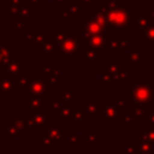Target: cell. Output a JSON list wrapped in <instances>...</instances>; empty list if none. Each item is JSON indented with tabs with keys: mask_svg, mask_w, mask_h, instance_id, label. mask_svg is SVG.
Masks as SVG:
<instances>
[{
	"mask_svg": "<svg viewBox=\"0 0 154 154\" xmlns=\"http://www.w3.org/2000/svg\"><path fill=\"white\" fill-rule=\"evenodd\" d=\"M72 120L73 122H83L84 119V113L82 111H78V112H72Z\"/></svg>",
	"mask_w": 154,
	"mask_h": 154,
	"instance_id": "cell-23",
	"label": "cell"
},
{
	"mask_svg": "<svg viewBox=\"0 0 154 154\" xmlns=\"http://www.w3.org/2000/svg\"><path fill=\"white\" fill-rule=\"evenodd\" d=\"M111 79L112 83H126L128 78H126V67H119L116 70L114 73L111 75Z\"/></svg>",
	"mask_w": 154,
	"mask_h": 154,
	"instance_id": "cell-9",
	"label": "cell"
},
{
	"mask_svg": "<svg viewBox=\"0 0 154 154\" xmlns=\"http://www.w3.org/2000/svg\"><path fill=\"white\" fill-rule=\"evenodd\" d=\"M41 142L45 144V147H47V148H49L51 147V144H52V142H51V140L48 138V137H45V138H42L41 140Z\"/></svg>",
	"mask_w": 154,
	"mask_h": 154,
	"instance_id": "cell-35",
	"label": "cell"
},
{
	"mask_svg": "<svg viewBox=\"0 0 154 154\" xmlns=\"http://www.w3.org/2000/svg\"><path fill=\"white\" fill-rule=\"evenodd\" d=\"M126 99L130 100V101H134V99H135V93H134V89H132V88H129V89L126 90Z\"/></svg>",
	"mask_w": 154,
	"mask_h": 154,
	"instance_id": "cell-34",
	"label": "cell"
},
{
	"mask_svg": "<svg viewBox=\"0 0 154 154\" xmlns=\"http://www.w3.org/2000/svg\"><path fill=\"white\" fill-rule=\"evenodd\" d=\"M142 60V52H131L129 54V61H132L134 66H137V64Z\"/></svg>",
	"mask_w": 154,
	"mask_h": 154,
	"instance_id": "cell-17",
	"label": "cell"
},
{
	"mask_svg": "<svg viewBox=\"0 0 154 154\" xmlns=\"http://www.w3.org/2000/svg\"><path fill=\"white\" fill-rule=\"evenodd\" d=\"M29 84H30L29 75L26 72H23L18 77V82L14 84V88H17V89H25V88H29Z\"/></svg>",
	"mask_w": 154,
	"mask_h": 154,
	"instance_id": "cell-10",
	"label": "cell"
},
{
	"mask_svg": "<svg viewBox=\"0 0 154 154\" xmlns=\"http://www.w3.org/2000/svg\"><path fill=\"white\" fill-rule=\"evenodd\" d=\"M95 55H99V52H87L85 53V55H84V60L85 61H91L93 59H94V57Z\"/></svg>",
	"mask_w": 154,
	"mask_h": 154,
	"instance_id": "cell-28",
	"label": "cell"
},
{
	"mask_svg": "<svg viewBox=\"0 0 154 154\" xmlns=\"http://www.w3.org/2000/svg\"><path fill=\"white\" fill-rule=\"evenodd\" d=\"M46 73V84H47V89H49L52 87L53 83H61V77L59 73V69L55 67H49V69H45L43 71Z\"/></svg>",
	"mask_w": 154,
	"mask_h": 154,
	"instance_id": "cell-4",
	"label": "cell"
},
{
	"mask_svg": "<svg viewBox=\"0 0 154 154\" xmlns=\"http://www.w3.org/2000/svg\"><path fill=\"white\" fill-rule=\"evenodd\" d=\"M19 134V130L12 124V122H7V131H6V135L8 137H17Z\"/></svg>",
	"mask_w": 154,
	"mask_h": 154,
	"instance_id": "cell-18",
	"label": "cell"
},
{
	"mask_svg": "<svg viewBox=\"0 0 154 154\" xmlns=\"http://www.w3.org/2000/svg\"><path fill=\"white\" fill-rule=\"evenodd\" d=\"M149 65H150V66H154V61H150V63H149Z\"/></svg>",
	"mask_w": 154,
	"mask_h": 154,
	"instance_id": "cell-41",
	"label": "cell"
},
{
	"mask_svg": "<svg viewBox=\"0 0 154 154\" xmlns=\"http://www.w3.org/2000/svg\"><path fill=\"white\" fill-rule=\"evenodd\" d=\"M147 154H154V149H153V148H152V149H150V150H149V152H148V153H147Z\"/></svg>",
	"mask_w": 154,
	"mask_h": 154,
	"instance_id": "cell-39",
	"label": "cell"
},
{
	"mask_svg": "<svg viewBox=\"0 0 154 154\" xmlns=\"http://www.w3.org/2000/svg\"><path fill=\"white\" fill-rule=\"evenodd\" d=\"M116 107L118 108V111H119L120 113L128 109V105H126L125 100H118V101H117V105H116Z\"/></svg>",
	"mask_w": 154,
	"mask_h": 154,
	"instance_id": "cell-24",
	"label": "cell"
},
{
	"mask_svg": "<svg viewBox=\"0 0 154 154\" xmlns=\"http://www.w3.org/2000/svg\"><path fill=\"white\" fill-rule=\"evenodd\" d=\"M148 122H149V126H154V112H150V113H149V119H148Z\"/></svg>",
	"mask_w": 154,
	"mask_h": 154,
	"instance_id": "cell-36",
	"label": "cell"
},
{
	"mask_svg": "<svg viewBox=\"0 0 154 154\" xmlns=\"http://www.w3.org/2000/svg\"><path fill=\"white\" fill-rule=\"evenodd\" d=\"M29 89L31 94L35 95H42L45 94L46 89H47V84L43 79L40 78H30V84H29Z\"/></svg>",
	"mask_w": 154,
	"mask_h": 154,
	"instance_id": "cell-5",
	"label": "cell"
},
{
	"mask_svg": "<svg viewBox=\"0 0 154 154\" xmlns=\"http://www.w3.org/2000/svg\"><path fill=\"white\" fill-rule=\"evenodd\" d=\"M46 135L52 143L61 142V128H46Z\"/></svg>",
	"mask_w": 154,
	"mask_h": 154,
	"instance_id": "cell-8",
	"label": "cell"
},
{
	"mask_svg": "<svg viewBox=\"0 0 154 154\" xmlns=\"http://www.w3.org/2000/svg\"><path fill=\"white\" fill-rule=\"evenodd\" d=\"M150 149H152V143L149 141L143 142V143H138V150L141 154H147Z\"/></svg>",
	"mask_w": 154,
	"mask_h": 154,
	"instance_id": "cell-20",
	"label": "cell"
},
{
	"mask_svg": "<svg viewBox=\"0 0 154 154\" xmlns=\"http://www.w3.org/2000/svg\"><path fill=\"white\" fill-rule=\"evenodd\" d=\"M13 89H14V84H13L11 81H8V79H2V81L0 82V90H1L2 93H5V94H12Z\"/></svg>",
	"mask_w": 154,
	"mask_h": 154,
	"instance_id": "cell-12",
	"label": "cell"
},
{
	"mask_svg": "<svg viewBox=\"0 0 154 154\" xmlns=\"http://www.w3.org/2000/svg\"><path fill=\"white\" fill-rule=\"evenodd\" d=\"M23 154H30V153H29L28 149H24V150H23Z\"/></svg>",
	"mask_w": 154,
	"mask_h": 154,
	"instance_id": "cell-40",
	"label": "cell"
},
{
	"mask_svg": "<svg viewBox=\"0 0 154 154\" xmlns=\"http://www.w3.org/2000/svg\"><path fill=\"white\" fill-rule=\"evenodd\" d=\"M123 154H140V150H138V144H135V143H129L123 150H122Z\"/></svg>",
	"mask_w": 154,
	"mask_h": 154,
	"instance_id": "cell-16",
	"label": "cell"
},
{
	"mask_svg": "<svg viewBox=\"0 0 154 154\" xmlns=\"http://www.w3.org/2000/svg\"><path fill=\"white\" fill-rule=\"evenodd\" d=\"M67 141L69 142H71V143H73V144H77L78 143V137H77V135L76 134H73V132H67Z\"/></svg>",
	"mask_w": 154,
	"mask_h": 154,
	"instance_id": "cell-27",
	"label": "cell"
},
{
	"mask_svg": "<svg viewBox=\"0 0 154 154\" xmlns=\"http://www.w3.org/2000/svg\"><path fill=\"white\" fill-rule=\"evenodd\" d=\"M60 106H61L60 101H57V100H52L51 101V111H57Z\"/></svg>",
	"mask_w": 154,
	"mask_h": 154,
	"instance_id": "cell-32",
	"label": "cell"
},
{
	"mask_svg": "<svg viewBox=\"0 0 154 154\" xmlns=\"http://www.w3.org/2000/svg\"><path fill=\"white\" fill-rule=\"evenodd\" d=\"M84 143H99L100 142V134H84V138H83Z\"/></svg>",
	"mask_w": 154,
	"mask_h": 154,
	"instance_id": "cell-15",
	"label": "cell"
},
{
	"mask_svg": "<svg viewBox=\"0 0 154 154\" xmlns=\"http://www.w3.org/2000/svg\"><path fill=\"white\" fill-rule=\"evenodd\" d=\"M122 120L128 125V128H132V125H134V119H132V117H122Z\"/></svg>",
	"mask_w": 154,
	"mask_h": 154,
	"instance_id": "cell-31",
	"label": "cell"
},
{
	"mask_svg": "<svg viewBox=\"0 0 154 154\" xmlns=\"http://www.w3.org/2000/svg\"><path fill=\"white\" fill-rule=\"evenodd\" d=\"M101 82H102V83H112L111 75H109V73H107V75L101 73Z\"/></svg>",
	"mask_w": 154,
	"mask_h": 154,
	"instance_id": "cell-33",
	"label": "cell"
},
{
	"mask_svg": "<svg viewBox=\"0 0 154 154\" xmlns=\"http://www.w3.org/2000/svg\"><path fill=\"white\" fill-rule=\"evenodd\" d=\"M106 67H107L109 75L114 73L116 70H117V65H116V63H106Z\"/></svg>",
	"mask_w": 154,
	"mask_h": 154,
	"instance_id": "cell-30",
	"label": "cell"
},
{
	"mask_svg": "<svg viewBox=\"0 0 154 154\" xmlns=\"http://www.w3.org/2000/svg\"><path fill=\"white\" fill-rule=\"evenodd\" d=\"M72 112H73V111H72V108H71L70 106H60V107L55 111L57 116H59L63 122H66L67 118L72 114Z\"/></svg>",
	"mask_w": 154,
	"mask_h": 154,
	"instance_id": "cell-11",
	"label": "cell"
},
{
	"mask_svg": "<svg viewBox=\"0 0 154 154\" xmlns=\"http://www.w3.org/2000/svg\"><path fill=\"white\" fill-rule=\"evenodd\" d=\"M23 64L19 61H14V63H10L6 67V76L8 79L11 78H18L22 73H23V69H22Z\"/></svg>",
	"mask_w": 154,
	"mask_h": 154,
	"instance_id": "cell-6",
	"label": "cell"
},
{
	"mask_svg": "<svg viewBox=\"0 0 154 154\" xmlns=\"http://www.w3.org/2000/svg\"><path fill=\"white\" fill-rule=\"evenodd\" d=\"M97 116H101V117H103L105 119H108V120H114L119 116H122V113L118 111V108L116 106L107 105V106H99Z\"/></svg>",
	"mask_w": 154,
	"mask_h": 154,
	"instance_id": "cell-2",
	"label": "cell"
},
{
	"mask_svg": "<svg viewBox=\"0 0 154 154\" xmlns=\"http://www.w3.org/2000/svg\"><path fill=\"white\" fill-rule=\"evenodd\" d=\"M42 51H45V53L47 54V55H49L51 54V52L54 49V46L52 45V43H46L45 46H42V48H41Z\"/></svg>",
	"mask_w": 154,
	"mask_h": 154,
	"instance_id": "cell-29",
	"label": "cell"
},
{
	"mask_svg": "<svg viewBox=\"0 0 154 154\" xmlns=\"http://www.w3.org/2000/svg\"><path fill=\"white\" fill-rule=\"evenodd\" d=\"M51 122V117L46 116L45 113L40 112V113H35L34 116H31L26 122H25V126H45L46 123Z\"/></svg>",
	"mask_w": 154,
	"mask_h": 154,
	"instance_id": "cell-3",
	"label": "cell"
},
{
	"mask_svg": "<svg viewBox=\"0 0 154 154\" xmlns=\"http://www.w3.org/2000/svg\"><path fill=\"white\" fill-rule=\"evenodd\" d=\"M12 124H13L19 131H22V130L24 129V126H25V122H24L23 119L18 118V117H13V118H12Z\"/></svg>",
	"mask_w": 154,
	"mask_h": 154,
	"instance_id": "cell-22",
	"label": "cell"
},
{
	"mask_svg": "<svg viewBox=\"0 0 154 154\" xmlns=\"http://www.w3.org/2000/svg\"><path fill=\"white\" fill-rule=\"evenodd\" d=\"M132 111H134L135 116H137V117H142L143 116V107L137 101H134V103H132Z\"/></svg>",
	"mask_w": 154,
	"mask_h": 154,
	"instance_id": "cell-21",
	"label": "cell"
},
{
	"mask_svg": "<svg viewBox=\"0 0 154 154\" xmlns=\"http://www.w3.org/2000/svg\"><path fill=\"white\" fill-rule=\"evenodd\" d=\"M2 59H4V57H2L1 54H0V66L2 65Z\"/></svg>",
	"mask_w": 154,
	"mask_h": 154,
	"instance_id": "cell-38",
	"label": "cell"
},
{
	"mask_svg": "<svg viewBox=\"0 0 154 154\" xmlns=\"http://www.w3.org/2000/svg\"><path fill=\"white\" fill-rule=\"evenodd\" d=\"M143 134L147 136L150 143H154V126H146L143 129Z\"/></svg>",
	"mask_w": 154,
	"mask_h": 154,
	"instance_id": "cell-19",
	"label": "cell"
},
{
	"mask_svg": "<svg viewBox=\"0 0 154 154\" xmlns=\"http://www.w3.org/2000/svg\"><path fill=\"white\" fill-rule=\"evenodd\" d=\"M42 40H43V37H42V36H37V37H36V43L38 45V43H40Z\"/></svg>",
	"mask_w": 154,
	"mask_h": 154,
	"instance_id": "cell-37",
	"label": "cell"
},
{
	"mask_svg": "<svg viewBox=\"0 0 154 154\" xmlns=\"http://www.w3.org/2000/svg\"><path fill=\"white\" fill-rule=\"evenodd\" d=\"M60 49H61L64 55H73V54H76L77 53V42H76V40L71 38V37L67 38L63 43Z\"/></svg>",
	"mask_w": 154,
	"mask_h": 154,
	"instance_id": "cell-7",
	"label": "cell"
},
{
	"mask_svg": "<svg viewBox=\"0 0 154 154\" xmlns=\"http://www.w3.org/2000/svg\"><path fill=\"white\" fill-rule=\"evenodd\" d=\"M85 109H87V112H88V114H89V116L95 117V116H97L99 106H96V103H95V101H94V100H89V102H88V103H87V106H85Z\"/></svg>",
	"mask_w": 154,
	"mask_h": 154,
	"instance_id": "cell-14",
	"label": "cell"
},
{
	"mask_svg": "<svg viewBox=\"0 0 154 154\" xmlns=\"http://www.w3.org/2000/svg\"><path fill=\"white\" fill-rule=\"evenodd\" d=\"M46 103L45 100H41L40 97H32V99H29V106H28V109L29 111H35L37 108H40L41 106H43Z\"/></svg>",
	"mask_w": 154,
	"mask_h": 154,
	"instance_id": "cell-13",
	"label": "cell"
},
{
	"mask_svg": "<svg viewBox=\"0 0 154 154\" xmlns=\"http://www.w3.org/2000/svg\"><path fill=\"white\" fill-rule=\"evenodd\" d=\"M10 53H11V46H0V54L4 58L10 57Z\"/></svg>",
	"mask_w": 154,
	"mask_h": 154,
	"instance_id": "cell-25",
	"label": "cell"
},
{
	"mask_svg": "<svg viewBox=\"0 0 154 154\" xmlns=\"http://www.w3.org/2000/svg\"><path fill=\"white\" fill-rule=\"evenodd\" d=\"M135 99L134 101L140 102L141 105L154 106V84L153 83H138L132 85Z\"/></svg>",
	"mask_w": 154,
	"mask_h": 154,
	"instance_id": "cell-1",
	"label": "cell"
},
{
	"mask_svg": "<svg viewBox=\"0 0 154 154\" xmlns=\"http://www.w3.org/2000/svg\"><path fill=\"white\" fill-rule=\"evenodd\" d=\"M72 95H73V93L71 90H67V89H63L61 90V97L64 100H71L72 99Z\"/></svg>",
	"mask_w": 154,
	"mask_h": 154,
	"instance_id": "cell-26",
	"label": "cell"
}]
</instances>
